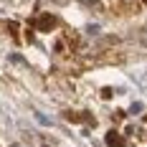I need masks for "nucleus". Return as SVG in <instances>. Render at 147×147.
<instances>
[{
    "label": "nucleus",
    "instance_id": "3",
    "mask_svg": "<svg viewBox=\"0 0 147 147\" xmlns=\"http://www.w3.org/2000/svg\"><path fill=\"white\" fill-rule=\"evenodd\" d=\"M129 112H134V114H137V112H142V104H132V107H129Z\"/></svg>",
    "mask_w": 147,
    "mask_h": 147
},
{
    "label": "nucleus",
    "instance_id": "1",
    "mask_svg": "<svg viewBox=\"0 0 147 147\" xmlns=\"http://www.w3.org/2000/svg\"><path fill=\"white\" fill-rule=\"evenodd\" d=\"M33 28L36 30H53L56 28V18L53 15H38V18H33Z\"/></svg>",
    "mask_w": 147,
    "mask_h": 147
},
{
    "label": "nucleus",
    "instance_id": "2",
    "mask_svg": "<svg viewBox=\"0 0 147 147\" xmlns=\"http://www.w3.org/2000/svg\"><path fill=\"white\" fill-rule=\"evenodd\" d=\"M104 142H107L109 147H127V142H124V137H122L119 132H114V129H112V132H107V137H104Z\"/></svg>",
    "mask_w": 147,
    "mask_h": 147
}]
</instances>
